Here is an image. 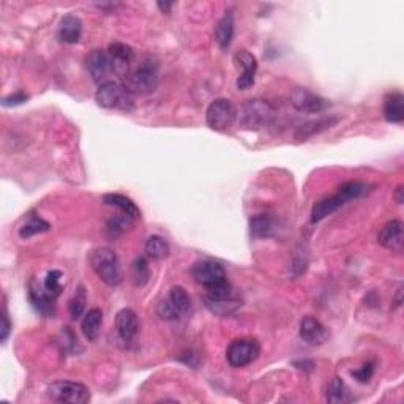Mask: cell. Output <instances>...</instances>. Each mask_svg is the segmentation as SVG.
<instances>
[{
	"label": "cell",
	"instance_id": "obj_12",
	"mask_svg": "<svg viewBox=\"0 0 404 404\" xmlns=\"http://www.w3.org/2000/svg\"><path fill=\"white\" fill-rule=\"evenodd\" d=\"M108 54L111 57L114 73L125 81L133 70L135 51H133L131 46L125 43H112L109 44Z\"/></svg>",
	"mask_w": 404,
	"mask_h": 404
},
{
	"label": "cell",
	"instance_id": "obj_25",
	"mask_svg": "<svg viewBox=\"0 0 404 404\" xmlns=\"http://www.w3.org/2000/svg\"><path fill=\"white\" fill-rule=\"evenodd\" d=\"M49 229H51V224L48 221H44L42 217L37 215V213H31V215L27 217V220L24 221V224L19 228V237L31 239L37 234L48 233Z\"/></svg>",
	"mask_w": 404,
	"mask_h": 404
},
{
	"label": "cell",
	"instance_id": "obj_35",
	"mask_svg": "<svg viewBox=\"0 0 404 404\" xmlns=\"http://www.w3.org/2000/svg\"><path fill=\"white\" fill-rule=\"evenodd\" d=\"M2 321H3V324H2V335H0V339H2V342H5V339L8 338L10 332H11V322H10V317L7 314V311H3Z\"/></svg>",
	"mask_w": 404,
	"mask_h": 404
},
{
	"label": "cell",
	"instance_id": "obj_19",
	"mask_svg": "<svg viewBox=\"0 0 404 404\" xmlns=\"http://www.w3.org/2000/svg\"><path fill=\"white\" fill-rule=\"evenodd\" d=\"M115 328L124 342H131L140 332V321H137L135 311L128 308L119 311L117 317H115Z\"/></svg>",
	"mask_w": 404,
	"mask_h": 404
},
{
	"label": "cell",
	"instance_id": "obj_28",
	"mask_svg": "<svg viewBox=\"0 0 404 404\" xmlns=\"http://www.w3.org/2000/svg\"><path fill=\"white\" fill-rule=\"evenodd\" d=\"M144 251H146L147 258L150 259H165L169 255V245L167 242L160 237V235H152L146 242V246H144Z\"/></svg>",
	"mask_w": 404,
	"mask_h": 404
},
{
	"label": "cell",
	"instance_id": "obj_31",
	"mask_svg": "<svg viewBox=\"0 0 404 404\" xmlns=\"http://www.w3.org/2000/svg\"><path fill=\"white\" fill-rule=\"evenodd\" d=\"M43 287L46 294L51 298H57L62 294V272L60 270H51V272L46 273V278L43 281Z\"/></svg>",
	"mask_w": 404,
	"mask_h": 404
},
{
	"label": "cell",
	"instance_id": "obj_21",
	"mask_svg": "<svg viewBox=\"0 0 404 404\" xmlns=\"http://www.w3.org/2000/svg\"><path fill=\"white\" fill-rule=\"evenodd\" d=\"M384 117L390 124H403L404 96L400 92H392L384 98Z\"/></svg>",
	"mask_w": 404,
	"mask_h": 404
},
{
	"label": "cell",
	"instance_id": "obj_22",
	"mask_svg": "<svg viewBox=\"0 0 404 404\" xmlns=\"http://www.w3.org/2000/svg\"><path fill=\"white\" fill-rule=\"evenodd\" d=\"M103 202H105L106 205H111V207H115V209H119L120 213L130 217L131 220H140L141 218L140 207H137L135 202H133L130 198H126V196L124 194L108 193L103 196Z\"/></svg>",
	"mask_w": 404,
	"mask_h": 404
},
{
	"label": "cell",
	"instance_id": "obj_18",
	"mask_svg": "<svg viewBox=\"0 0 404 404\" xmlns=\"http://www.w3.org/2000/svg\"><path fill=\"white\" fill-rule=\"evenodd\" d=\"M166 302L169 303V307L172 310V314H174V319H180V317H187L192 314L193 311V303L192 298H190L188 292L183 289L182 286H174L167 296Z\"/></svg>",
	"mask_w": 404,
	"mask_h": 404
},
{
	"label": "cell",
	"instance_id": "obj_36",
	"mask_svg": "<svg viewBox=\"0 0 404 404\" xmlns=\"http://www.w3.org/2000/svg\"><path fill=\"white\" fill-rule=\"evenodd\" d=\"M403 193H404L403 185H400V187H398V188L395 190V194H394V198H395V201H396V204H403V202H404V196H403Z\"/></svg>",
	"mask_w": 404,
	"mask_h": 404
},
{
	"label": "cell",
	"instance_id": "obj_38",
	"mask_svg": "<svg viewBox=\"0 0 404 404\" xmlns=\"http://www.w3.org/2000/svg\"><path fill=\"white\" fill-rule=\"evenodd\" d=\"M401 292L403 291H401V287H400V289H398V294H396V307H400V305H401Z\"/></svg>",
	"mask_w": 404,
	"mask_h": 404
},
{
	"label": "cell",
	"instance_id": "obj_29",
	"mask_svg": "<svg viewBox=\"0 0 404 404\" xmlns=\"http://www.w3.org/2000/svg\"><path fill=\"white\" fill-rule=\"evenodd\" d=\"M351 400V394L342 378H333L330 385L327 389V401L328 403H346Z\"/></svg>",
	"mask_w": 404,
	"mask_h": 404
},
{
	"label": "cell",
	"instance_id": "obj_13",
	"mask_svg": "<svg viewBox=\"0 0 404 404\" xmlns=\"http://www.w3.org/2000/svg\"><path fill=\"white\" fill-rule=\"evenodd\" d=\"M235 65L242 68V73L237 79V89L239 90H248L255 84V78L258 73V59L253 56L250 51L240 49L234 56Z\"/></svg>",
	"mask_w": 404,
	"mask_h": 404
},
{
	"label": "cell",
	"instance_id": "obj_26",
	"mask_svg": "<svg viewBox=\"0 0 404 404\" xmlns=\"http://www.w3.org/2000/svg\"><path fill=\"white\" fill-rule=\"evenodd\" d=\"M233 37H234V18L230 13H226L220 21H218V24L215 27L217 43L220 44L223 49H226L230 42H233Z\"/></svg>",
	"mask_w": 404,
	"mask_h": 404
},
{
	"label": "cell",
	"instance_id": "obj_11",
	"mask_svg": "<svg viewBox=\"0 0 404 404\" xmlns=\"http://www.w3.org/2000/svg\"><path fill=\"white\" fill-rule=\"evenodd\" d=\"M85 68H87L92 79L98 84L108 83L111 73H114L111 57H109L108 51L103 49H94L85 57Z\"/></svg>",
	"mask_w": 404,
	"mask_h": 404
},
{
	"label": "cell",
	"instance_id": "obj_5",
	"mask_svg": "<svg viewBox=\"0 0 404 404\" xmlns=\"http://www.w3.org/2000/svg\"><path fill=\"white\" fill-rule=\"evenodd\" d=\"M89 261L98 278L108 286H119L122 281V272H120V262L115 253L108 246L95 248L90 253Z\"/></svg>",
	"mask_w": 404,
	"mask_h": 404
},
{
	"label": "cell",
	"instance_id": "obj_17",
	"mask_svg": "<svg viewBox=\"0 0 404 404\" xmlns=\"http://www.w3.org/2000/svg\"><path fill=\"white\" fill-rule=\"evenodd\" d=\"M204 305L207 310H210L213 314L217 316H230L234 314L242 307L240 300L234 296V294H229V296H204Z\"/></svg>",
	"mask_w": 404,
	"mask_h": 404
},
{
	"label": "cell",
	"instance_id": "obj_10",
	"mask_svg": "<svg viewBox=\"0 0 404 404\" xmlns=\"http://www.w3.org/2000/svg\"><path fill=\"white\" fill-rule=\"evenodd\" d=\"M291 105L300 112L307 114H319L326 111L328 108V103L326 98L313 94V92L303 87H297L291 92Z\"/></svg>",
	"mask_w": 404,
	"mask_h": 404
},
{
	"label": "cell",
	"instance_id": "obj_8",
	"mask_svg": "<svg viewBox=\"0 0 404 404\" xmlns=\"http://www.w3.org/2000/svg\"><path fill=\"white\" fill-rule=\"evenodd\" d=\"M239 117L237 108L228 98H217L210 103L205 112V122L213 131H226L234 126Z\"/></svg>",
	"mask_w": 404,
	"mask_h": 404
},
{
	"label": "cell",
	"instance_id": "obj_20",
	"mask_svg": "<svg viewBox=\"0 0 404 404\" xmlns=\"http://www.w3.org/2000/svg\"><path fill=\"white\" fill-rule=\"evenodd\" d=\"M81 35H83V21L74 15H65L59 22V28H57V37L60 42L74 44L79 42Z\"/></svg>",
	"mask_w": 404,
	"mask_h": 404
},
{
	"label": "cell",
	"instance_id": "obj_16",
	"mask_svg": "<svg viewBox=\"0 0 404 404\" xmlns=\"http://www.w3.org/2000/svg\"><path fill=\"white\" fill-rule=\"evenodd\" d=\"M403 228H404V224L400 220H392L387 223L385 226L380 229V233L378 235L379 244L384 248H387V250L400 253L404 245Z\"/></svg>",
	"mask_w": 404,
	"mask_h": 404
},
{
	"label": "cell",
	"instance_id": "obj_3",
	"mask_svg": "<svg viewBox=\"0 0 404 404\" xmlns=\"http://www.w3.org/2000/svg\"><path fill=\"white\" fill-rule=\"evenodd\" d=\"M160 81V62L157 57L147 56L137 63L136 68H133L128 78L125 79V87L131 94H152L157 89Z\"/></svg>",
	"mask_w": 404,
	"mask_h": 404
},
{
	"label": "cell",
	"instance_id": "obj_14",
	"mask_svg": "<svg viewBox=\"0 0 404 404\" xmlns=\"http://www.w3.org/2000/svg\"><path fill=\"white\" fill-rule=\"evenodd\" d=\"M298 335H300V338H302L303 342L310 346L324 344L328 339V337H330L328 328L313 316H305L303 319L300 321Z\"/></svg>",
	"mask_w": 404,
	"mask_h": 404
},
{
	"label": "cell",
	"instance_id": "obj_2",
	"mask_svg": "<svg viewBox=\"0 0 404 404\" xmlns=\"http://www.w3.org/2000/svg\"><path fill=\"white\" fill-rule=\"evenodd\" d=\"M365 192H367V185L359 180H352V182L342 185L337 194L316 202V204L313 205V210H311V223L313 224L321 223L324 218L332 215L333 212H337L339 207H343L346 202L357 199Z\"/></svg>",
	"mask_w": 404,
	"mask_h": 404
},
{
	"label": "cell",
	"instance_id": "obj_37",
	"mask_svg": "<svg viewBox=\"0 0 404 404\" xmlns=\"http://www.w3.org/2000/svg\"><path fill=\"white\" fill-rule=\"evenodd\" d=\"M157 5H158V8L163 11V13H169L171 8L174 7V3H163V2H158Z\"/></svg>",
	"mask_w": 404,
	"mask_h": 404
},
{
	"label": "cell",
	"instance_id": "obj_7",
	"mask_svg": "<svg viewBox=\"0 0 404 404\" xmlns=\"http://www.w3.org/2000/svg\"><path fill=\"white\" fill-rule=\"evenodd\" d=\"M46 398L54 403L85 404L90 401V390L84 384L71 380H56L46 389Z\"/></svg>",
	"mask_w": 404,
	"mask_h": 404
},
{
	"label": "cell",
	"instance_id": "obj_27",
	"mask_svg": "<svg viewBox=\"0 0 404 404\" xmlns=\"http://www.w3.org/2000/svg\"><path fill=\"white\" fill-rule=\"evenodd\" d=\"M250 230H251L253 237H256V239L270 237L275 230V223L269 215H258L255 218H251Z\"/></svg>",
	"mask_w": 404,
	"mask_h": 404
},
{
	"label": "cell",
	"instance_id": "obj_15",
	"mask_svg": "<svg viewBox=\"0 0 404 404\" xmlns=\"http://www.w3.org/2000/svg\"><path fill=\"white\" fill-rule=\"evenodd\" d=\"M28 300H31L33 310L42 316L53 317L56 314L54 298H51L46 294L43 285H40L35 280H32L28 285Z\"/></svg>",
	"mask_w": 404,
	"mask_h": 404
},
{
	"label": "cell",
	"instance_id": "obj_33",
	"mask_svg": "<svg viewBox=\"0 0 404 404\" xmlns=\"http://www.w3.org/2000/svg\"><path fill=\"white\" fill-rule=\"evenodd\" d=\"M374 363H365L362 368L355 369V371H352V376H354L359 382H368L369 379H371L373 373H374Z\"/></svg>",
	"mask_w": 404,
	"mask_h": 404
},
{
	"label": "cell",
	"instance_id": "obj_4",
	"mask_svg": "<svg viewBox=\"0 0 404 404\" xmlns=\"http://www.w3.org/2000/svg\"><path fill=\"white\" fill-rule=\"evenodd\" d=\"M95 101L98 106L109 109V111L130 112L133 106H135L131 92L124 84L114 83V81H108V83L98 85Z\"/></svg>",
	"mask_w": 404,
	"mask_h": 404
},
{
	"label": "cell",
	"instance_id": "obj_9",
	"mask_svg": "<svg viewBox=\"0 0 404 404\" xmlns=\"http://www.w3.org/2000/svg\"><path fill=\"white\" fill-rule=\"evenodd\" d=\"M259 354H261V346H259L256 339L240 338L234 339L228 346L226 360L233 368H244L258 360Z\"/></svg>",
	"mask_w": 404,
	"mask_h": 404
},
{
	"label": "cell",
	"instance_id": "obj_1",
	"mask_svg": "<svg viewBox=\"0 0 404 404\" xmlns=\"http://www.w3.org/2000/svg\"><path fill=\"white\" fill-rule=\"evenodd\" d=\"M193 278L205 289V296H229L233 294L226 272H224L223 265L210 259H202L198 261L192 269Z\"/></svg>",
	"mask_w": 404,
	"mask_h": 404
},
{
	"label": "cell",
	"instance_id": "obj_32",
	"mask_svg": "<svg viewBox=\"0 0 404 404\" xmlns=\"http://www.w3.org/2000/svg\"><path fill=\"white\" fill-rule=\"evenodd\" d=\"M133 280H135L136 286L147 285L150 280V269L146 258H137L133 262Z\"/></svg>",
	"mask_w": 404,
	"mask_h": 404
},
{
	"label": "cell",
	"instance_id": "obj_34",
	"mask_svg": "<svg viewBox=\"0 0 404 404\" xmlns=\"http://www.w3.org/2000/svg\"><path fill=\"white\" fill-rule=\"evenodd\" d=\"M28 100V96L24 94V92H18V94H13V95H8L5 96L2 100V105L5 108H11V106H19V105H24V103Z\"/></svg>",
	"mask_w": 404,
	"mask_h": 404
},
{
	"label": "cell",
	"instance_id": "obj_30",
	"mask_svg": "<svg viewBox=\"0 0 404 404\" xmlns=\"http://www.w3.org/2000/svg\"><path fill=\"white\" fill-rule=\"evenodd\" d=\"M85 303H87V294H85L84 286H79L70 302H68V311H70L71 319L76 321L81 316H84Z\"/></svg>",
	"mask_w": 404,
	"mask_h": 404
},
{
	"label": "cell",
	"instance_id": "obj_24",
	"mask_svg": "<svg viewBox=\"0 0 404 404\" xmlns=\"http://www.w3.org/2000/svg\"><path fill=\"white\" fill-rule=\"evenodd\" d=\"M338 124V117H322V119H317L313 120V122H308L300 126L296 133V140L298 141H307L310 137H313L317 133L324 131L327 128H332L333 125Z\"/></svg>",
	"mask_w": 404,
	"mask_h": 404
},
{
	"label": "cell",
	"instance_id": "obj_6",
	"mask_svg": "<svg viewBox=\"0 0 404 404\" xmlns=\"http://www.w3.org/2000/svg\"><path fill=\"white\" fill-rule=\"evenodd\" d=\"M240 125L246 130H262L275 119V108L269 101L255 98L248 100L240 111Z\"/></svg>",
	"mask_w": 404,
	"mask_h": 404
},
{
	"label": "cell",
	"instance_id": "obj_23",
	"mask_svg": "<svg viewBox=\"0 0 404 404\" xmlns=\"http://www.w3.org/2000/svg\"><path fill=\"white\" fill-rule=\"evenodd\" d=\"M103 324V313L100 308H92L87 313L84 314L83 322H81V328H83L84 337L89 339V342H95V339L100 337Z\"/></svg>",
	"mask_w": 404,
	"mask_h": 404
}]
</instances>
